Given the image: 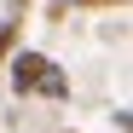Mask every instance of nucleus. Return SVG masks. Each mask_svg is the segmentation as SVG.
Masks as SVG:
<instances>
[{"instance_id":"obj_3","label":"nucleus","mask_w":133,"mask_h":133,"mask_svg":"<svg viewBox=\"0 0 133 133\" xmlns=\"http://www.w3.org/2000/svg\"><path fill=\"white\" fill-rule=\"evenodd\" d=\"M17 35H23V23H0V70H6V58L17 46Z\"/></svg>"},{"instance_id":"obj_5","label":"nucleus","mask_w":133,"mask_h":133,"mask_svg":"<svg viewBox=\"0 0 133 133\" xmlns=\"http://www.w3.org/2000/svg\"><path fill=\"white\" fill-rule=\"evenodd\" d=\"M6 6H12V12H23V6H29V0H6Z\"/></svg>"},{"instance_id":"obj_4","label":"nucleus","mask_w":133,"mask_h":133,"mask_svg":"<svg viewBox=\"0 0 133 133\" xmlns=\"http://www.w3.org/2000/svg\"><path fill=\"white\" fill-rule=\"evenodd\" d=\"M70 6H122V0H70Z\"/></svg>"},{"instance_id":"obj_1","label":"nucleus","mask_w":133,"mask_h":133,"mask_svg":"<svg viewBox=\"0 0 133 133\" xmlns=\"http://www.w3.org/2000/svg\"><path fill=\"white\" fill-rule=\"evenodd\" d=\"M6 70H12V87H17V93H41V81L52 75V58L46 52H17V58H6Z\"/></svg>"},{"instance_id":"obj_2","label":"nucleus","mask_w":133,"mask_h":133,"mask_svg":"<svg viewBox=\"0 0 133 133\" xmlns=\"http://www.w3.org/2000/svg\"><path fill=\"white\" fill-rule=\"evenodd\" d=\"M41 93H46V98H70V75H64L58 64H52V75L41 81Z\"/></svg>"}]
</instances>
